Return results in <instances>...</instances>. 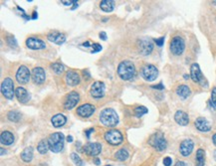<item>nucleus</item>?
<instances>
[{"label":"nucleus","mask_w":216,"mask_h":166,"mask_svg":"<svg viewBox=\"0 0 216 166\" xmlns=\"http://www.w3.org/2000/svg\"><path fill=\"white\" fill-rule=\"evenodd\" d=\"M26 46L31 50H42L46 48L45 42L42 41L41 39L30 37L26 40Z\"/></svg>","instance_id":"17"},{"label":"nucleus","mask_w":216,"mask_h":166,"mask_svg":"<svg viewBox=\"0 0 216 166\" xmlns=\"http://www.w3.org/2000/svg\"><path fill=\"white\" fill-rule=\"evenodd\" d=\"M212 142H213V144L216 145V133L214 134V135L212 136Z\"/></svg>","instance_id":"48"},{"label":"nucleus","mask_w":216,"mask_h":166,"mask_svg":"<svg viewBox=\"0 0 216 166\" xmlns=\"http://www.w3.org/2000/svg\"><path fill=\"white\" fill-rule=\"evenodd\" d=\"M47 37H48V40L55 43V44H57V45H62L66 41L65 35L59 32H52L50 34H48Z\"/></svg>","instance_id":"22"},{"label":"nucleus","mask_w":216,"mask_h":166,"mask_svg":"<svg viewBox=\"0 0 216 166\" xmlns=\"http://www.w3.org/2000/svg\"><path fill=\"white\" fill-rule=\"evenodd\" d=\"M100 120L108 127H114L119 124V116L113 109H105L100 113Z\"/></svg>","instance_id":"1"},{"label":"nucleus","mask_w":216,"mask_h":166,"mask_svg":"<svg viewBox=\"0 0 216 166\" xmlns=\"http://www.w3.org/2000/svg\"><path fill=\"white\" fill-rule=\"evenodd\" d=\"M214 158L216 159V151H215V153H214Z\"/></svg>","instance_id":"51"},{"label":"nucleus","mask_w":216,"mask_h":166,"mask_svg":"<svg viewBox=\"0 0 216 166\" xmlns=\"http://www.w3.org/2000/svg\"><path fill=\"white\" fill-rule=\"evenodd\" d=\"M67 141H68V142H70V143H71V142L73 141V136H71V135L67 136Z\"/></svg>","instance_id":"47"},{"label":"nucleus","mask_w":216,"mask_h":166,"mask_svg":"<svg viewBox=\"0 0 216 166\" xmlns=\"http://www.w3.org/2000/svg\"><path fill=\"white\" fill-rule=\"evenodd\" d=\"M30 79V71L26 66L19 67V69L16 73V80L19 84H27Z\"/></svg>","instance_id":"14"},{"label":"nucleus","mask_w":216,"mask_h":166,"mask_svg":"<svg viewBox=\"0 0 216 166\" xmlns=\"http://www.w3.org/2000/svg\"><path fill=\"white\" fill-rule=\"evenodd\" d=\"M79 101H80L79 94H77L76 92H71L65 98V101H64V108H65L66 109H74L75 106L78 105Z\"/></svg>","instance_id":"15"},{"label":"nucleus","mask_w":216,"mask_h":166,"mask_svg":"<svg viewBox=\"0 0 216 166\" xmlns=\"http://www.w3.org/2000/svg\"><path fill=\"white\" fill-rule=\"evenodd\" d=\"M141 76L147 82H153L158 77V70L153 65H146L141 70Z\"/></svg>","instance_id":"6"},{"label":"nucleus","mask_w":216,"mask_h":166,"mask_svg":"<svg viewBox=\"0 0 216 166\" xmlns=\"http://www.w3.org/2000/svg\"><path fill=\"white\" fill-rule=\"evenodd\" d=\"M66 121H67L66 116L61 113L56 114V116H54L51 118L52 124H53V126H55V127H61V126H63L66 124Z\"/></svg>","instance_id":"24"},{"label":"nucleus","mask_w":216,"mask_h":166,"mask_svg":"<svg viewBox=\"0 0 216 166\" xmlns=\"http://www.w3.org/2000/svg\"><path fill=\"white\" fill-rule=\"evenodd\" d=\"M211 102L214 105V108H216V88H213L212 92H211Z\"/></svg>","instance_id":"38"},{"label":"nucleus","mask_w":216,"mask_h":166,"mask_svg":"<svg viewBox=\"0 0 216 166\" xmlns=\"http://www.w3.org/2000/svg\"><path fill=\"white\" fill-rule=\"evenodd\" d=\"M149 143L157 151H163L167 147V141L161 132H157L150 136Z\"/></svg>","instance_id":"4"},{"label":"nucleus","mask_w":216,"mask_h":166,"mask_svg":"<svg viewBox=\"0 0 216 166\" xmlns=\"http://www.w3.org/2000/svg\"><path fill=\"white\" fill-rule=\"evenodd\" d=\"M205 164V151L199 148L195 155V166H204Z\"/></svg>","instance_id":"27"},{"label":"nucleus","mask_w":216,"mask_h":166,"mask_svg":"<svg viewBox=\"0 0 216 166\" xmlns=\"http://www.w3.org/2000/svg\"><path fill=\"white\" fill-rule=\"evenodd\" d=\"M48 149H49V144H48V140H46V139H42V140L38 143L37 150L39 151V153H41V154H45V153H47Z\"/></svg>","instance_id":"31"},{"label":"nucleus","mask_w":216,"mask_h":166,"mask_svg":"<svg viewBox=\"0 0 216 166\" xmlns=\"http://www.w3.org/2000/svg\"><path fill=\"white\" fill-rule=\"evenodd\" d=\"M155 43H157V45L159 46V47H161L163 45V43H165V37H161V38H159V39H157V40H154Z\"/></svg>","instance_id":"41"},{"label":"nucleus","mask_w":216,"mask_h":166,"mask_svg":"<svg viewBox=\"0 0 216 166\" xmlns=\"http://www.w3.org/2000/svg\"><path fill=\"white\" fill-rule=\"evenodd\" d=\"M193 148H194V142L191 139H184L180 142V145H179V152H180L182 156L187 157L192 153Z\"/></svg>","instance_id":"13"},{"label":"nucleus","mask_w":216,"mask_h":166,"mask_svg":"<svg viewBox=\"0 0 216 166\" xmlns=\"http://www.w3.org/2000/svg\"><path fill=\"white\" fill-rule=\"evenodd\" d=\"M21 159L24 162H30L33 159V148L31 146L30 147H26L21 152Z\"/></svg>","instance_id":"29"},{"label":"nucleus","mask_w":216,"mask_h":166,"mask_svg":"<svg viewBox=\"0 0 216 166\" xmlns=\"http://www.w3.org/2000/svg\"><path fill=\"white\" fill-rule=\"evenodd\" d=\"M66 83L67 85H69L71 87H75L80 84V82H81V79H80V76L79 74H77L74 71H69L67 74H66Z\"/></svg>","instance_id":"20"},{"label":"nucleus","mask_w":216,"mask_h":166,"mask_svg":"<svg viewBox=\"0 0 216 166\" xmlns=\"http://www.w3.org/2000/svg\"><path fill=\"white\" fill-rule=\"evenodd\" d=\"M174 120L176 121V124L179 125L185 126L189 124V117L188 114L183 110H177L174 114Z\"/></svg>","instance_id":"21"},{"label":"nucleus","mask_w":216,"mask_h":166,"mask_svg":"<svg viewBox=\"0 0 216 166\" xmlns=\"http://www.w3.org/2000/svg\"><path fill=\"white\" fill-rule=\"evenodd\" d=\"M7 41H8V44L10 45L11 48H17V43H16V40L14 37H8Z\"/></svg>","instance_id":"37"},{"label":"nucleus","mask_w":216,"mask_h":166,"mask_svg":"<svg viewBox=\"0 0 216 166\" xmlns=\"http://www.w3.org/2000/svg\"><path fill=\"white\" fill-rule=\"evenodd\" d=\"M169 49L171 51V53L175 55V56H180V55L184 52V49H185L184 40L179 36L173 37L172 39H171Z\"/></svg>","instance_id":"5"},{"label":"nucleus","mask_w":216,"mask_h":166,"mask_svg":"<svg viewBox=\"0 0 216 166\" xmlns=\"http://www.w3.org/2000/svg\"><path fill=\"white\" fill-rule=\"evenodd\" d=\"M91 47H92V48H94V51H93L94 53H96V52H100V51L102 50V46H101V45H99V44H97V43H95V44L91 45Z\"/></svg>","instance_id":"40"},{"label":"nucleus","mask_w":216,"mask_h":166,"mask_svg":"<svg viewBox=\"0 0 216 166\" xmlns=\"http://www.w3.org/2000/svg\"><path fill=\"white\" fill-rule=\"evenodd\" d=\"M94 163L96 165H100V164H101V160H100L99 158H95V159H94Z\"/></svg>","instance_id":"46"},{"label":"nucleus","mask_w":216,"mask_h":166,"mask_svg":"<svg viewBox=\"0 0 216 166\" xmlns=\"http://www.w3.org/2000/svg\"><path fill=\"white\" fill-rule=\"evenodd\" d=\"M105 84L103 82H95L93 85L91 86V90H90V93H91V96L93 97L94 98H102L105 94Z\"/></svg>","instance_id":"11"},{"label":"nucleus","mask_w":216,"mask_h":166,"mask_svg":"<svg viewBox=\"0 0 216 166\" xmlns=\"http://www.w3.org/2000/svg\"><path fill=\"white\" fill-rule=\"evenodd\" d=\"M15 96L21 104H26V102L30 100L29 94H28L27 90L24 88H22V87H19V88L15 90Z\"/></svg>","instance_id":"23"},{"label":"nucleus","mask_w":216,"mask_h":166,"mask_svg":"<svg viewBox=\"0 0 216 166\" xmlns=\"http://www.w3.org/2000/svg\"><path fill=\"white\" fill-rule=\"evenodd\" d=\"M64 140H65V136L62 132H55L51 134L48 138L49 149L54 153L60 152L64 147Z\"/></svg>","instance_id":"3"},{"label":"nucleus","mask_w":216,"mask_h":166,"mask_svg":"<svg viewBox=\"0 0 216 166\" xmlns=\"http://www.w3.org/2000/svg\"><path fill=\"white\" fill-rule=\"evenodd\" d=\"M37 17H38V14H37V12H36V11H34V12H33V16H32V18H33V19H37Z\"/></svg>","instance_id":"49"},{"label":"nucleus","mask_w":216,"mask_h":166,"mask_svg":"<svg viewBox=\"0 0 216 166\" xmlns=\"http://www.w3.org/2000/svg\"><path fill=\"white\" fill-rule=\"evenodd\" d=\"M115 158L118 159L119 161H126L129 158V151L125 148H122L118 150L115 154Z\"/></svg>","instance_id":"30"},{"label":"nucleus","mask_w":216,"mask_h":166,"mask_svg":"<svg viewBox=\"0 0 216 166\" xmlns=\"http://www.w3.org/2000/svg\"><path fill=\"white\" fill-rule=\"evenodd\" d=\"M100 7L105 12H112L115 8V1L113 0H102L100 3Z\"/></svg>","instance_id":"28"},{"label":"nucleus","mask_w":216,"mask_h":166,"mask_svg":"<svg viewBox=\"0 0 216 166\" xmlns=\"http://www.w3.org/2000/svg\"><path fill=\"white\" fill-rule=\"evenodd\" d=\"M106 166H112V165H106Z\"/></svg>","instance_id":"52"},{"label":"nucleus","mask_w":216,"mask_h":166,"mask_svg":"<svg viewBox=\"0 0 216 166\" xmlns=\"http://www.w3.org/2000/svg\"><path fill=\"white\" fill-rule=\"evenodd\" d=\"M95 110H96V108L93 105L85 104V105H80L77 109V113H78V116L87 118V117H90L93 116Z\"/></svg>","instance_id":"16"},{"label":"nucleus","mask_w":216,"mask_h":166,"mask_svg":"<svg viewBox=\"0 0 216 166\" xmlns=\"http://www.w3.org/2000/svg\"><path fill=\"white\" fill-rule=\"evenodd\" d=\"M1 93L7 100H12V98H13L14 94H15L14 84H13V81H12L10 78L4 79V81L2 82Z\"/></svg>","instance_id":"8"},{"label":"nucleus","mask_w":216,"mask_h":166,"mask_svg":"<svg viewBox=\"0 0 216 166\" xmlns=\"http://www.w3.org/2000/svg\"><path fill=\"white\" fill-rule=\"evenodd\" d=\"M52 70L56 75H61L64 72V66L60 63H55V64H52L51 66Z\"/></svg>","instance_id":"32"},{"label":"nucleus","mask_w":216,"mask_h":166,"mask_svg":"<svg viewBox=\"0 0 216 166\" xmlns=\"http://www.w3.org/2000/svg\"><path fill=\"white\" fill-rule=\"evenodd\" d=\"M0 141L3 145H11L14 142V135L10 131H3L0 136Z\"/></svg>","instance_id":"25"},{"label":"nucleus","mask_w":216,"mask_h":166,"mask_svg":"<svg viewBox=\"0 0 216 166\" xmlns=\"http://www.w3.org/2000/svg\"><path fill=\"white\" fill-rule=\"evenodd\" d=\"M102 151V144L98 142H91L84 145V152L89 156H98Z\"/></svg>","instance_id":"12"},{"label":"nucleus","mask_w":216,"mask_h":166,"mask_svg":"<svg viewBox=\"0 0 216 166\" xmlns=\"http://www.w3.org/2000/svg\"><path fill=\"white\" fill-rule=\"evenodd\" d=\"M190 78L192 79L194 83H197V84H200L202 86H204L205 84V79L201 73L199 65L196 64V63H194L190 67Z\"/></svg>","instance_id":"9"},{"label":"nucleus","mask_w":216,"mask_h":166,"mask_svg":"<svg viewBox=\"0 0 216 166\" xmlns=\"http://www.w3.org/2000/svg\"><path fill=\"white\" fill-rule=\"evenodd\" d=\"M92 132H94V128H90L89 130H87V131L85 132L88 138H90V134H91Z\"/></svg>","instance_id":"45"},{"label":"nucleus","mask_w":216,"mask_h":166,"mask_svg":"<svg viewBox=\"0 0 216 166\" xmlns=\"http://www.w3.org/2000/svg\"><path fill=\"white\" fill-rule=\"evenodd\" d=\"M32 79H33L35 84H38V85L43 84L46 80V74L44 69L40 68V67L34 68L33 71H32Z\"/></svg>","instance_id":"18"},{"label":"nucleus","mask_w":216,"mask_h":166,"mask_svg":"<svg viewBox=\"0 0 216 166\" xmlns=\"http://www.w3.org/2000/svg\"><path fill=\"white\" fill-rule=\"evenodd\" d=\"M138 51L139 53L143 56H147L150 55L153 50V43L151 42V40H150L149 38H142L138 41Z\"/></svg>","instance_id":"10"},{"label":"nucleus","mask_w":216,"mask_h":166,"mask_svg":"<svg viewBox=\"0 0 216 166\" xmlns=\"http://www.w3.org/2000/svg\"><path fill=\"white\" fill-rule=\"evenodd\" d=\"M194 125L197 130L201 132H208L211 130V124L210 122L206 120L205 117H198L194 121Z\"/></svg>","instance_id":"19"},{"label":"nucleus","mask_w":216,"mask_h":166,"mask_svg":"<svg viewBox=\"0 0 216 166\" xmlns=\"http://www.w3.org/2000/svg\"><path fill=\"white\" fill-rule=\"evenodd\" d=\"M176 94L178 97H180L181 98H183V100H186V98L191 94V90L189 89V87H187L185 85H180L177 87Z\"/></svg>","instance_id":"26"},{"label":"nucleus","mask_w":216,"mask_h":166,"mask_svg":"<svg viewBox=\"0 0 216 166\" xmlns=\"http://www.w3.org/2000/svg\"><path fill=\"white\" fill-rule=\"evenodd\" d=\"M147 112H149V109H147L146 106H143V105H139V106H138V108L135 109V116H137L138 117L142 116L143 114L147 113Z\"/></svg>","instance_id":"34"},{"label":"nucleus","mask_w":216,"mask_h":166,"mask_svg":"<svg viewBox=\"0 0 216 166\" xmlns=\"http://www.w3.org/2000/svg\"><path fill=\"white\" fill-rule=\"evenodd\" d=\"M151 88L153 89H157V90H163L165 89V87H163V85L161 84H159V85H157V86H151Z\"/></svg>","instance_id":"43"},{"label":"nucleus","mask_w":216,"mask_h":166,"mask_svg":"<svg viewBox=\"0 0 216 166\" xmlns=\"http://www.w3.org/2000/svg\"><path fill=\"white\" fill-rule=\"evenodd\" d=\"M163 164H165V166H170L171 164H172V159L169 156L165 157V159H163Z\"/></svg>","instance_id":"39"},{"label":"nucleus","mask_w":216,"mask_h":166,"mask_svg":"<svg viewBox=\"0 0 216 166\" xmlns=\"http://www.w3.org/2000/svg\"><path fill=\"white\" fill-rule=\"evenodd\" d=\"M71 159L77 166H83L84 165V162L81 159V157H80L76 152H73L71 154Z\"/></svg>","instance_id":"35"},{"label":"nucleus","mask_w":216,"mask_h":166,"mask_svg":"<svg viewBox=\"0 0 216 166\" xmlns=\"http://www.w3.org/2000/svg\"><path fill=\"white\" fill-rule=\"evenodd\" d=\"M6 153V150L5 151H4V149L3 148H1V155H3V154H5Z\"/></svg>","instance_id":"50"},{"label":"nucleus","mask_w":216,"mask_h":166,"mask_svg":"<svg viewBox=\"0 0 216 166\" xmlns=\"http://www.w3.org/2000/svg\"><path fill=\"white\" fill-rule=\"evenodd\" d=\"M62 2V4L63 5H66V6H70V5H74V7H72V10H75L76 8H77V1L76 0H70V1H65V0H63Z\"/></svg>","instance_id":"36"},{"label":"nucleus","mask_w":216,"mask_h":166,"mask_svg":"<svg viewBox=\"0 0 216 166\" xmlns=\"http://www.w3.org/2000/svg\"><path fill=\"white\" fill-rule=\"evenodd\" d=\"M174 166H189V165L187 164L185 161H177L176 163L174 164Z\"/></svg>","instance_id":"42"},{"label":"nucleus","mask_w":216,"mask_h":166,"mask_svg":"<svg viewBox=\"0 0 216 166\" xmlns=\"http://www.w3.org/2000/svg\"><path fill=\"white\" fill-rule=\"evenodd\" d=\"M21 118V114H20L18 112H9L8 113V120L14 122H17L20 120Z\"/></svg>","instance_id":"33"},{"label":"nucleus","mask_w":216,"mask_h":166,"mask_svg":"<svg viewBox=\"0 0 216 166\" xmlns=\"http://www.w3.org/2000/svg\"><path fill=\"white\" fill-rule=\"evenodd\" d=\"M100 39L103 41H106L107 40V34L105 32H101L100 33Z\"/></svg>","instance_id":"44"},{"label":"nucleus","mask_w":216,"mask_h":166,"mask_svg":"<svg viewBox=\"0 0 216 166\" xmlns=\"http://www.w3.org/2000/svg\"><path fill=\"white\" fill-rule=\"evenodd\" d=\"M105 139L111 145H119L123 142V137L121 131L117 129H111L105 133Z\"/></svg>","instance_id":"7"},{"label":"nucleus","mask_w":216,"mask_h":166,"mask_svg":"<svg viewBox=\"0 0 216 166\" xmlns=\"http://www.w3.org/2000/svg\"><path fill=\"white\" fill-rule=\"evenodd\" d=\"M118 75L123 81L131 80L135 75V68L133 62L123 61L118 67Z\"/></svg>","instance_id":"2"}]
</instances>
